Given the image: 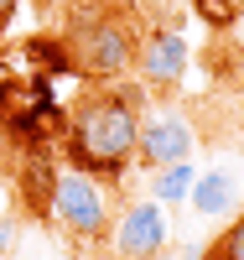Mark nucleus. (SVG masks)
<instances>
[{
  "label": "nucleus",
  "mask_w": 244,
  "mask_h": 260,
  "mask_svg": "<svg viewBox=\"0 0 244 260\" xmlns=\"http://www.w3.org/2000/svg\"><path fill=\"white\" fill-rule=\"evenodd\" d=\"M141 89H94L88 99H78L73 110V161L83 172H120L135 156V136H141Z\"/></svg>",
  "instance_id": "1"
},
{
  "label": "nucleus",
  "mask_w": 244,
  "mask_h": 260,
  "mask_svg": "<svg viewBox=\"0 0 244 260\" xmlns=\"http://www.w3.org/2000/svg\"><path fill=\"white\" fill-rule=\"evenodd\" d=\"M68 47H73V62L83 73L120 78L125 68H135L141 26H135L125 0H78L73 21H68Z\"/></svg>",
  "instance_id": "2"
},
{
  "label": "nucleus",
  "mask_w": 244,
  "mask_h": 260,
  "mask_svg": "<svg viewBox=\"0 0 244 260\" xmlns=\"http://www.w3.org/2000/svg\"><path fill=\"white\" fill-rule=\"evenodd\" d=\"M47 213L52 224L62 234H73V240H104L109 229H115V219H109V198L94 172L83 167H62L52 187H47Z\"/></svg>",
  "instance_id": "3"
},
{
  "label": "nucleus",
  "mask_w": 244,
  "mask_h": 260,
  "mask_svg": "<svg viewBox=\"0 0 244 260\" xmlns=\"http://www.w3.org/2000/svg\"><path fill=\"white\" fill-rule=\"evenodd\" d=\"M109 240H115L120 260H151V255L171 250V219H166V208L156 198H141V203H130L115 219Z\"/></svg>",
  "instance_id": "4"
},
{
  "label": "nucleus",
  "mask_w": 244,
  "mask_h": 260,
  "mask_svg": "<svg viewBox=\"0 0 244 260\" xmlns=\"http://www.w3.org/2000/svg\"><path fill=\"white\" fill-rule=\"evenodd\" d=\"M192 125L182 110H151L141 115V136H135V167L156 172V167H171V161H187L192 156Z\"/></svg>",
  "instance_id": "5"
},
{
  "label": "nucleus",
  "mask_w": 244,
  "mask_h": 260,
  "mask_svg": "<svg viewBox=\"0 0 244 260\" xmlns=\"http://www.w3.org/2000/svg\"><path fill=\"white\" fill-rule=\"evenodd\" d=\"M135 73H141L146 89H171V83H182L187 78V37L182 31H151V37H141Z\"/></svg>",
  "instance_id": "6"
},
{
  "label": "nucleus",
  "mask_w": 244,
  "mask_h": 260,
  "mask_svg": "<svg viewBox=\"0 0 244 260\" xmlns=\"http://www.w3.org/2000/svg\"><path fill=\"white\" fill-rule=\"evenodd\" d=\"M187 203H192L197 219H234L244 208V177L234 167H208V172H197Z\"/></svg>",
  "instance_id": "7"
},
{
  "label": "nucleus",
  "mask_w": 244,
  "mask_h": 260,
  "mask_svg": "<svg viewBox=\"0 0 244 260\" xmlns=\"http://www.w3.org/2000/svg\"><path fill=\"white\" fill-rule=\"evenodd\" d=\"M192 182H197V167H192V161L156 167V172H151V198H156V203H187Z\"/></svg>",
  "instance_id": "8"
},
{
  "label": "nucleus",
  "mask_w": 244,
  "mask_h": 260,
  "mask_svg": "<svg viewBox=\"0 0 244 260\" xmlns=\"http://www.w3.org/2000/svg\"><path fill=\"white\" fill-rule=\"evenodd\" d=\"M197 260H244V208L229 219V229L218 234V240H213L203 255H197Z\"/></svg>",
  "instance_id": "9"
},
{
  "label": "nucleus",
  "mask_w": 244,
  "mask_h": 260,
  "mask_svg": "<svg viewBox=\"0 0 244 260\" xmlns=\"http://www.w3.org/2000/svg\"><path fill=\"white\" fill-rule=\"evenodd\" d=\"M16 6H21V0H0V31L11 26V16H16Z\"/></svg>",
  "instance_id": "10"
},
{
  "label": "nucleus",
  "mask_w": 244,
  "mask_h": 260,
  "mask_svg": "<svg viewBox=\"0 0 244 260\" xmlns=\"http://www.w3.org/2000/svg\"><path fill=\"white\" fill-rule=\"evenodd\" d=\"M11 240H16V229H11V224H0V255L11 250Z\"/></svg>",
  "instance_id": "11"
},
{
  "label": "nucleus",
  "mask_w": 244,
  "mask_h": 260,
  "mask_svg": "<svg viewBox=\"0 0 244 260\" xmlns=\"http://www.w3.org/2000/svg\"><path fill=\"white\" fill-rule=\"evenodd\" d=\"M151 260H171V250H161V255H151Z\"/></svg>",
  "instance_id": "12"
},
{
  "label": "nucleus",
  "mask_w": 244,
  "mask_h": 260,
  "mask_svg": "<svg viewBox=\"0 0 244 260\" xmlns=\"http://www.w3.org/2000/svg\"><path fill=\"white\" fill-rule=\"evenodd\" d=\"M234 6H239V11H244V0H234Z\"/></svg>",
  "instance_id": "13"
}]
</instances>
